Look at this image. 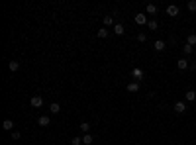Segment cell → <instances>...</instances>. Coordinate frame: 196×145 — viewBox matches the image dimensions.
Returning a JSON list of instances; mask_svg holds the SVG:
<instances>
[{
    "mask_svg": "<svg viewBox=\"0 0 196 145\" xmlns=\"http://www.w3.org/2000/svg\"><path fill=\"white\" fill-rule=\"evenodd\" d=\"M174 112H177V114H184L186 112V102H182V100L174 102Z\"/></svg>",
    "mask_w": 196,
    "mask_h": 145,
    "instance_id": "cell-1",
    "label": "cell"
},
{
    "mask_svg": "<svg viewBox=\"0 0 196 145\" xmlns=\"http://www.w3.org/2000/svg\"><path fill=\"white\" fill-rule=\"evenodd\" d=\"M147 22H149V20H147V16H145V14H137L135 16V24H137V26H147Z\"/></svg>",
    "mask_w": 196,
    "mask_h": 145,
    "instance_id": "cell-2",
    "label": "cell"
},
{
    "mask_svg": "<svg viewBox=\"0 0 196 145\" xmlns=\"http://www.w3.org/2000/svg\"><path fill=\"white\" fill-rule=\"evenodd\" d=\"M177 67L181 69V71H186V69L190 67V65H188V59H186V57H182V59H178V61H177Z\"/></svg>",
    "mask_w": 196,
    "mask_h": 145,
    "instance_id": "cell-3",
    "label": "cell"
},
{
    "mask_svg": "<svg viewBox=\"0 0 196 145\" xmlns=\"http://www.w3.org/2000/svg\"><path fill=\"white\" fill-rule=\"evenodd\" d=\"M167 16H171V18H174V16H178V6H174V4H171V6H167Z\"/></svg>",
    "mask_w": 196,
    "mask_h": 145,
    "instance_id": "cell-4",
    "label": "cell"
},
{
    "mask_svg": "<svg viewBox=\"0 0 196 145\" xmlns=\"http://www.w3.org/2000/svg\"><path fill=\"white\" fill-rule=\"evenodd\" d=\"M32 106H33V108H39V106H43V98H41L39 94H35V96L32 98Z\"/></svg>",
    "mask_w": 196,
    "mask_h": 145,
    "instance_id": "cell-5",
    "label": "cell"
},
{
    "mask_svg": "<svg viewBox=\"0 0 196 145\" xmlns=\"http://www.w3.org/2000/svg\"><path fill=\"white\" fill-rule=\"evenodd\" d=\"M37 124H39V126H49V124H51V118H49V116H39V120H37Z\"/></svg>",
    "mask_w": 196,
    "mask_h": 145,
    "instance_id": "cell-6",
    "label": "cell"
},
{
    "mask_svg": "<svg viewBox=\"0 0 196 145\" xmlns=\"http://www.w3.org/2000/svg\"><path fill=\"white\" fill-rule=\"evenodd\" d=\"M165 47H167V45H165V41H163V39H157L155 43H153V49H155V51H163Z\"/></svg>",
    "mask_w": 196,
    "mask_h": 145,
    "instance_id": "cell-7",
    "label": "cell"
},
{
    "mask_svg": "<svg viewBox=\"0 0 196 145\" xmlns=\"http://www.w3.org/2000/svg\"><path fill=\"white\" fill-rule=\"evenodd\" d=\"M131 77H133V78H137V81H139V78H143V69L135 67V69L131 71Z\"/></svg>",
    "mask_w": 196,
    "mask_h": 145,
    "instance_id": "cell-8",
    "label": "cell"
},
{
    "mask_svg": "<svg viewBox=\"0 0 196 145\" xmlns=\"http://www.w3.org/2000/svg\"><path fill=\"white\" fill-rule=\"evenodd\" d=\"M137 90H139V81L130 82V84H128V92H137Z\"/></svg>",
    "mask_w": 196,
    "mask_h": 145,
    "instance_id": "cell-9",
    "label": "cell"
},
{
    "mask_svg": "<svg viewBox=\"0 0 196 145\" xmlns=\"http://www.w3.org/2000/svg\"><path fill=\"white\" fill-rule=\"evenodd\" d=\"M2 127H4L6 131H12V130H14V122H12V120H4Z\"/></svg>",
    "mask_w": 196,
    "mask_h": 145,
    "instance_id": "cell-10",
    "label": "cell"
},
{
    "mask_svg": "<svg viewBox=\"0 0 196 145\" xmlns=\"http://www.w3.org/2000/svg\"><path fill=\"white\" fill-rule=\"evenodd\" d=\"M145 12L151 14V16H155L157 14V6H155V4H147V6H145Z\"/></svg>",
    "mask_w": 196,
    "mask_h": 145,
    "instance_id": "cell-11",
    "label": "cell"
},
{
    "mask_svg": "<svg viewBox=\"0 0 196 145\" xmlns=\"http://www.w3.org/2000/svg\"><path fill=\"white\" fill-rule=\"evenodd\" d=\"M147 28H149L151 31H155L157 28H159V22H157V20H149V22H147Z\"/></svg>",
    "mask_w": 196,
    "mask_h": 145,
    "instance_id": "cell-12",
    "label": "cell"
},
{
    "mask_svg": "<svg viewBox=\"0 0 196 145\" xmlns=\"http://www.w3.org/2000/svg\"><path fill=\"white\" fill-rule=\"evenodd\" d=\"M8 69H10L12 73H16L20 69V63H18V61H10V63H8Z\"/></svg>",
    "mask_w": 196,
    "mask_h": 145,
    "instance_id": "cell-13",
    "label": "cell"
},
{
    "mask_svg": "<svg viewBox=\"0 0 196 145\" xmlns=\"http://www.w3.org/2000/svg\"><path fill=\"white\" fill-rule=\"evenodd\" d=\"M184 98H186V100H188V102H192V100H196V92H194V90H186Z\"/></svg>",
    "mask_w": 196,
    "mask_h": 145,
    "instance_id": "cell-14",
    "label": "cell"
},
{
    "mask_svg": "<svg viewBox=\"0 0 196 145\" xmlns=\"http://www.w3.org/2000/svg\"><path fill=\"white\" fill-rule=\"evenodd\" d=\"M49 112H51V114H59V112H61V106L57 104V102H53V104L49 106Z\"/></svg>",
    "mask_w": 196,
    "mask_h": 145,
    "instance_id": "cell-15",
    "label": "cell"
},
{
    "mask_svg": "<svg viewBox=\"0 0 196 145\" xmlns=\"http://www.w3.org/2000/svg\"><path fill=\"white\" fill-rule=\"evenodd\" d=\"M108 26H116L112 16H104V28H108Z\"/></svg>",
    "mask_w": 196,
    "mask_h": 145,
    "instance_id": "cell-16",
    "label": "cell"
},
{
    "mask_svg": "<svg viewBox=\"0 0 196 145\" xmlns=\"http://www.w3.org/2000/svg\"><path fill=\"white\" fill-rule=\"evenodd\" d=\"M108 34H110V31H108V28H102V30H98V31H96V35L100 37V39H104V37H108Z\"/></svg>",
    "mask_w": 196,
    "mask_h": 145,
    "instance_id": "cell-17",
    "label": "cell"
},
{
    "mask_svg": "<svg viewBox=\"0 0 196 145\" xmlns=\"http://www.w3.org/2000/svg\"><path fill=\"white\" fill-rule=\"evenodd\" d=\"M114 34L116 35H124V26H122V24H116V26H114Z\"/></svg>",
    "mask_w": 196,
    "mask_h": 145,
    "instance_id": "cell-18",
    "label": "cell"
},
{
    "mask_svg": "<svg viewBox=\"0 0 196 145\" xmlns=\"http://www.w3.org/2000/svg\"><path fill=\"white\" fill-rule=\"evenodd\" d=\"M78 127H81V131H85V133H88V131H90V124L88 122H82Z\"/></svg>",
    "mask_w": 196,
    "mask_h": 145,
    "instance_id": "cell-19",
    "label": "cell"
},
{
    "mask_svg": "<svg viewBox=\"0 0 196 145\" xmlns=\"http://www.w3.org/2000/svg\"><path fill=\"white\" fill-rule=\"evenodd\" d=\"M82 143H85V145H90V143H92V135H90V133H85V137H82Z\"/></svg>",
    "mask_w": 196,
    "mask_h": 145,
    "instance_id": "cell-20",
    "label": "cell"
},
{
    "mask_svg": "<svg viewBox=\"0 0 196 145\" xmlns=\"http://www.w3.org/2000/svg\"><path fill=\"white\" fill-rule=\"evenodd\" d=\"M182 53H184V57H186V55H190V53H192V45H188V43H186L184 47H182Z\"/></svg>",
    "mask_w": 196,
    "mask_h": 145,
    "instance_id": "cell-21",
    "label": "cell"
},
{
    "mask_svg": "<svg viewBox=\"0 0 196 145\" xmlns=\"http://www.w3.org/2000/svg\"><path fill=\"white\" fill-rule=\"evenodd\" d=\"M186 8H188L190 12H196V0H190V2L186 4Z\"/></svg>",
    "mask_w": 196,
    "mask_h": 145,
    "instance_id": "cell-22",
    "label": "cell"
},
{
    "mask_svg": "<svg viewBox=\"0 0 196 145\" xmlns=\"http://www.w3.org/2000/svg\"><path fill=\"white\" fill-rule=\"evenodd\" d=\"M188 45H192V47L196 45V34H190L188 35Z\"/></svg>",
    "mask_w": 196,
    "mask_h": 145,
    "instance_id": "cell-23",
    "label": "cell"
},
{
    "mask_svg": "<svg viewBox=\"0 0 196 145\" xmlns=\"http://www.w3.org/2000/svg\"><path fill=\"white\" fill-rule=\"evenodd\" d=\"M145 39H147V35H145L143 31H139V34H137V41H139V43H143Z\"/></svg>",
    "mask_w": 196,
    "mask_h": 145,
    "instance_id": "cell-24",
    "label": "cell"
},
{
    "mask_svg": "<svg viewBox=\"0 0 196 145\" xmlns=\"http://www.w3.org/2000/svg\"><path fill=\"white\" fill-rule=\"evenodd\" d=\"M71 143H73V145H81V143H82V137H77V135H75Z\"/></svg>",
    "mask_w": 196,
    "mask_h": 145,
    "instance_id": "cell-25",
    "label": "cell"
},
{
    "mask_svg": "<svg viewBox=\"0 0 196 145\" xmlns=\"http://www.w3.org/2000/svg\"><path fill=\"white\" fill-rule=\"evenodd\" d=\"M12 139H20V131H12Z\"/></svg>",
    "mask_w": 196,
    "mask_h": 145,
    "instance_id": "cell-26",
    "label": "cell"
}]
</instances>
